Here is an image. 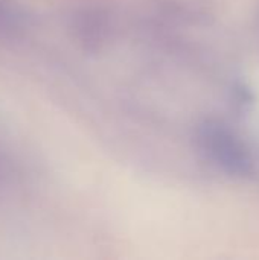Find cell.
Segmentation results:
<instances>
[{
	"label": "cell",
	"mask_w": 259,
	"mask_h": 260,
	"mask_svg": "<svg viewBox=\"0 0 259 260\" xmlns=\"http://www.w3.org/2000/svg\"><path fill=\"white\" fill-rule=\"evenodd\" d=\"M197 139L206 157L223 172L241 178L253 174L252 151L229 125L208 119L198 126Z\"/></svg>",
	"instance_id": "6da1fadb"
}]
</instances>
